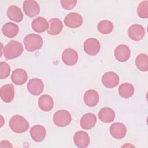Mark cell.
Listing matches in <instances>:
<instances>
[{"label": "cell", "instance_id": "1", "mask_svg": "<svg viewBox=\"0 0 148 148\" xmlns=\"http://www.w3.org/2000/svg\"><path fill=\"white\" fill-rule=\"evenodd\" d=\"M24 51L23 45L16 40L8 42L3 49V56L7 60H12L19 57Z\"/></svg>", "mask_w": 148, "mask_h": 148}, {"label": "cell", "instance_id": "2", "mask_svg": "<svg viewBox=\"0 0 148 148\" xmlns=\"http://www.w3.org/2000/svg\"><path fill=\"white\" fill-rule=\"evenodd\" d=\"M9 127L14 132L23 133L28 130L29 125L28 121L20 115L12 116L9 123Z\"/></svg>", "mask_w": 148, "mask_h": 148}, {"label": "cell", "instance_id": "3", "mask_svg": "<svg viewBox=\"0 0 148 148\" xmlns=\"http://www.w3.org/2000/svg\"><path fill=\"white\" fill-rule=\"evenodd\" d=\"M43 39L36 34L27 35L24 39V45L28 51L32 52L40 49L43 46Z\"/></svg>", "mask_w": 148, "mask_h": 148}, {"label": "cell", "instance_id": "4", "mask_svg": "<svg viewBox=\"0 0 148 148\" xmlns=\"http://www.w3.org/2000/svg\"><path fill=\"white\" fill-rule=\"evenodd\" d=\"M53 120L56 125L64 127L70 124L72 120V117L68 111L66 110H59L54 114Z\"/></svg>", "mask_w": 148, "mask_h": 148}, {"label": "cell", "instance_id": "5", "mask_svg": "<svg viewBox=\"0 0 148 148\" xmlns=\"http://www.w3.org/2000/svg\"><path fill=\"white\" fill-rule=\"evenodd\" d=\"M23 8L25 14L29 17H35L40 13L39 5L34 0L24 1Z\"/></svg>", "mask_w": 148, "mask_h": 148}, {"label": "cell", "instance_id": "6", "mask_svg": "<svg viewBox=\"0 0 148 148\" xmlns=\"http://www.w3.org/2000/svg\"><path fill=\"white\" fill-rule=\"evenodd\" d=\"M84 51L90 56L97 54L101 48L99 42L95 38H88L86 39L83 45Z\"/></svg>", "mask_w": 148, "mask_h": 148}, {"label": "cell", "instance_id": "7", "mask_svg": "<svg viewBox=\"0 0 148 148\" xmlns=\"http://www.w3.org/2000/svg\"><path fill=\"white\" fill-rule=\"evenodd\" d=\"M119 76L114 72L105 73L102 77V83L106 88H112L116 87L119 83Z\"/></svg>", "mask_w": 148, "mask_h": 148}, {"label": "cell", "instance_id": "8", "mask_svg": "<svg viewBox=\"0 0 148 148\" xmlns=\"http://www.w3.org/2000/svg\"><path fill=\"white\" fill-rule=\"evenodd\" d=\"M66 26L71 28H76L80 27L83 23L82 16L77 13L71 12L66 15L64 19Z\"/></svg>", "mask_w": 148, "mask_h": 148}, {"label": "cell", "instance_id": "9", "mask_svg": "<svg viewBox=\"0 0 148 148\" xmlns=\"http://www.w3.org/2000/svg\"><path fill=\"white\" fill-rule=\"evenodd\" d=\"M114 57L119 62H125L130 57L131 51L128 46L124 44L118 45L114 50Z\"/></svg>", "mask_w": 148, "mask_h": 148}, {"label": "cell", "instance_id": "10", "mask_svg": "<svg viewBox=\"0 0 148 148\" xmlns=\"http://www.w3.org/2000/svg\"><path fill=\"white\" fill-rule=\"evenodd\" d=\"M62 60L68 66L74 65L77 62L78 54L74 49L67 48L64 50L62 54Z\"/></svg>", "mask_w": 148, "mask_h": 148}, {"label": "cell", "instance_id": "11", "mask_svg": "<svg viewBox=\"0 0 148 148\" xmlns=\"http://www.w3.org/2000/svg\"><path fill=\"white\" fill-rule=\"evenodd\" d=\"M27 87L30 94L34 95H38L43 91L44 84L40 79L34 78L29 80Z\"/></svg>", "mask_w": 148, "mask_h": 148}, {"label": "cell", "instance_id": "12", "mask_svg": "<svg viewBox=\"0 0 148 148\" xmlns=\"http://www.w3.org/2000/svg\"><path fill=\"white\" fill-rule=\"evenodd\" d=\"M145 34L144 28L140 24H135L130 27L128 35L130 39L135 41H139L143 39Z\"/></svg>", "mask_w": 148, "mask_h": 148}, {"label": "cell", "instance_id": "13", "mask_svg": "<svg viewBox=\"0 0 148 148\" xmlns=\"http://www.w3.org/2000/svg\"><path fill=\"white\" fill-rule=\"evenodd\" d=\"M109 132L113 138L117 139H121L125 136L127 128L124 124L117 122L110 125Z\"/></svg>", "mask_w": 148, "mask_h": 148}, {"label": "cell", "instance_id": "14", "mask_svg": "<svg viewBox=\"0 0 148 148\" xmlns=\"http://www.w3.org/2000/svg\"><path fill=\"white\" fill-rule=\"evenodd\" d=\"M14 87L13 84H5L0 89L1 98L5 103H10L14 99Z\"/></svg>", "mask_w": 148, "mask_h": 148}, {"label": "cell", "instance_id": "15", "mask_svg": "<svg viewBox=\"0 0 148 148\" xmlns=\"http://www.w3.org/2000/svg\"><path fill=\"white\" fill-rule=\"evenodd\" d=\"M75 145L79 148L87 147L90 143V137L88 134L83 131L76 132L73 136Z\"/></svg>", "mask_w": 148, "mask_h": 148}, {"label": "cell", "instance_id": "16", "mask_svg": "<svg viewBox=\"0 0 148 148\" xmlns=\"http://www.w3.org/2000/svg\"><path fill=\"white\" fill-rule=\"evenodd\" d=\"M27 79L28 75L27 72L21 68L14 69L11 75L12 82L16 85H22L25 83Z\"/></svg>", "mask_w": 148, "mask_h": 148}, {"label": "cell", "instance_id": "17", "mask_svg": "<svg viewBox=\"0 0 148 148\" xmlns=\"http://www.w3.org/2000/svg\"><path fill=\"white\" fill-rule=\"evenodd\" d=\"M29 132L31 138L37 142L43 140L46 135L45 128L41 125H34L31 128Z\"/></svg>", "mask_w": 148, "mask_h": 148}, {"label": "cell", "instance_id": "18", "mask_svg": "<svg viewBox=\"0 0 148 148\" xmlns=\"http://www.w3.org/2000/svg\"><path fill=\"white\" fill-rule=\"evenodd\" d=\"M84 102L89 107H94L99 102V95L98 92L92 89L88 90L84 93Z\"/></svg>", "mask_w": 148, "mask_h": 148}, {"label": "cell", "instance_id": "19", "mask_svg": "<svg viewBox=\"0 0 148 148\" xmlns=\"http://www.w3.org/2000/svg\"><path fill=\"white\" fill-rule=\"evenodd\" d=\"M97 122V118L95 114L91 113H87L84 114L80 121L81 127L86 130L92 128Z\"/></svg>", "mask_w": 148, "mask_h": 148}, {"label": "cell", "instance_id": "20", "mask_svg": "<svg viewBox=\"0 0 148 148\" xmlns=\"http://www.w3.org/2000/svg\"><path fill=\"white\" fill-rule=\"evenodd\" d=\"M38 105L42 110L44 112H49L53 108V99L50 95L43 94L39 98Z\"/></svg>", "mask_w": 148, "mask_h": 148}, {"label": "cell", "instance_id": "21", "mask_svg": "<svg viewBox=\"0 0 148 148\" xmlns=\"http://www.w3.org/2000/svg\"><path fill=\"white\" fill-rule=\"evenodd\" d=\"M32 28L34 31L38 33H42L47 30L49 28V23L46 18L38 17L34 18L31 23Z\"/></svg>", "mask_w": 148, "mask_h": 148}, {"label": "cell", "instance_id": "22", "mask_svg": "<svg viewBox=\"0 0 148 148\" xmlns=\"http://www.w3.org/2000/svg\"><path fill=\"white\" fill-rule=\"evenodd\" d=\"M7 16L8 18L15 22H20L23 19V14L20 8L16 5H11L7 9Z\"/></svg>", "mask_w": 148, "mask_h": 148}, {"label": "cell", "instance_id": "23", "mask_svg": "<svg viewBox=\"0 0 148 148\" xmlns=\"http://www.w3.org/2000/svg\"><path fill=\"white\" fill-rule=\"evenodd\" d=\"M98 117L99 120L103 123H111L115 118V113L114 111L110 108L105 107L99 110Z\"/></svg>", "mask_w": 148, "mask_h": 148}, {"label": "cell", "instance_id": "24", "mask_svg": "<svg viewBox=\"0 0 148 148\" xmlns=\"http://www.w3.org/2000/svg\"><path fill=\"white\" fill-rule=\"evenodd\" d=\"M49 24H50V27L47 30V32L50 35H57L59 34L63 28L62 21L57 18H51L49 21Z\"/></svg>", "mask_w": 148, "mask_h": 148}, {"label": "cell", "instance_id": "25", "mask_svg": "<svg viewBox=\"0 0 148 148\" xmlns=\"http://www.w3.org/2000/svg\"><path fill=\"white\" fill-rule=\"evenodd\" d=\"M2 32L5 36L12 38L18 34L19 28L17 24L12 22H8L2 26Z\"/></svg>", "mask_w": 148, "mask_h": 148}, {"label": "cell", "instance_id": "26", "mask_svg": "<svg viewBox=\"0 0 148 148\" xmlns=\"http://www.w3.org/2000/svg\"><path fill=\"white\" fill-rule=\"evenodd\" d=\"M134 86L129 83L121 84L118 89L119 95L123 98H129L131 97L134 93Z\"/></svg>", "mask_w": 148, "mask_h": 148}, {"label": "cell", "instance_id": "27", "mask_svg": "<svg viewBox=\"0 0 148 148\" xmlns=\"http://www.w3.org/2000/svg\"><path fill=\"white\" fill-rule=\"evenodd\" d=\"M136 68L140 71L146 72L148 70V57L146 54H139L135 59Z\"/></svg>", "mask_w": 148, "mask_h": 148}, {"label": "cell", "instance_id": "28", "mask_svg": "<svg viewBox=\"0 0 148 148\" xmlns=\"http://www.w3.org/2000/svg\"><path fill=\"white\" fill-rule=\"evenodd\" d=\"M114 26L113 23L106 20H103L99 22L97 25L98 31L102 34H109L113 30Z\"/></svg>", "mask_w": 148, "mask_h": 148}, {"label": "cell", "instance_id": "29", "mask_svg": "<svg viewBox=\"0 0 148 148\" xmlns=\"http://www.w3.org/2000/svg\"><path fill=\"white\" fill-rule=\"evenodd\" d=\"M138 16L142 18L148 17V1L141 2L137 8Z\"/></svg>", "mask_w": 148, "mask_h": 148}, {"label": "cell", "instance_id": "30", "mask_svg": "<svg viewBox=\"0 0 148 148\" xmlns=\"http://www.w3.org/2000/svg\"><path fill=\"white\" fill-rule=\"evenodd\" d=\"M10 68L8 63L4 61L0 62V79H4L7 78L10 74Z\"/></svg>", "mask_w": 148, "mask_h": 148}, {"label": "cell", "instance_id": "31", "mask_svg": "<svg viewBox=\"0 0 148 148\" xmlns=\"http://www.w3.org/2000/svg\"><path fill=\"white\" fill-rule=\"evenodd\" d=\"M60 2L62 7L64 9L66 10H71L75 6L77 1L76 0H61Z\"/></svg>", "mask_w": 148, "mask_h": 148}, {"label": "cell", "instance_id": "32", "mask_svg": "<svg viewBox=\"0 0 148 148\" xmlns=\"http://www.w3.org/2000/svg\"><path fill=\"white\" fill-rule=\"evenodd\" d=\"M0 147H12V145L8 140H2L0 143Z\"/></svg>", "mask_w": 148, "mask_h": 148}]
</instances>
